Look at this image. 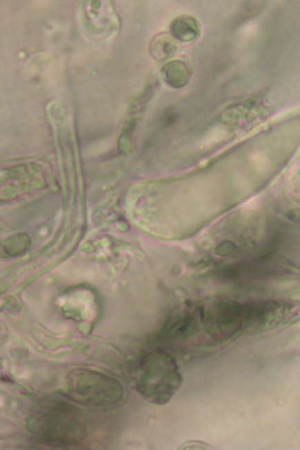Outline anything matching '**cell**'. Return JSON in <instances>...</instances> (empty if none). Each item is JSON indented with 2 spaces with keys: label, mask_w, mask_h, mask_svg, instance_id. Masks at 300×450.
Returning a JSON list of instances; mask_svg holds the SVG:
<instances>
[{
  "label": "cell",
  "mask_w": 300,
  "mask_h": 450,
  "mask_svg": "<svg viewBox=\"0 0 300 450\" xmlns=\"http://www.w3.org/2000/svg\"><path fill=\"white\" fill-rule=\"evenodd\" d=\"M183 384L177 360L169 353L156 350L146 353L137 366L134 386L145 400L164 405L173 399Z\"/></svg>",
  "instance_id": "1"
},
{
  "label": "cell",
  "mask_w": 300,
  "mask_h": 450,
  "mask_svg": "<svg viewBox=\"0 0 300 450\" xmlns=\"http://www.w3.org/2000/svg\"><path fill=\"white\" fill-rule=\"evenodd\" d=\"M66 389L72 400L95 408L117 405L124 395L123 387L119 380L88 369L72 371L66 378Z\"/></svg>",
  "instance_id": "2"
},
{
  "label": "cell",
  "mask_w": 300,
  "mask_h": 450,
  "mask_svg": "<svg viewBox=\"0 0 300 450\" xmlns=\"http://www.w3.org/2000/svg\"><path fill=\"white\" fill-rule=\"evenodd\" d=\"M170 30L174 38L182 41H193L199 37L201 32L198 21L190 15L177 17L171 23Z\"/></svg>",
  "instance_id": "3"
},
{
  "label": "cell",
  "mask_w": 300,
  "mask_h": 450,
  "mask_svg": "<svg viewBox=\"0 0 300 450\" xmlns=\"http://www.w3.org/2000/svg\"><path fill=\"white\" fill-rule=\"evenodd\" d=\"M166 82L174 88H183L190 80L191 72L186 63L174 61L165 68Z\"/></svg>",
  "instance_id": "4"
},
{
  "label": "cell",
  "mask_w": 300,
  "mask_h": 450,
  "mask_svg": "<svg viewBox=\"0 0 300 450\" xmlns=\"http://www.w3.org/2000/svg\"><path fill=\"white\" fill-rule=\"evenodd\" d=\"M177 48L172 40L167 37H162L154 41L152 52L154 57L159 59H167L175 54Z\"/></svg>",
  "instance_id": "5"
},
{
  "label": "cell",
  "mask_w": 300,
  "mask_h": 450,
  "mask_svg": "<svg viewBox=\"0 0 300 450\" xmlns=\"http://www.w3.org/2000/svg\"><path fill=\"white\" fill-rule=\"evenodd\" d=\"M177 119V114L174 112H168L164 117V123L170 124H173Z\"/></svg>",
  "instance_id": "6"
},
{
  "label": "cell",
  "mask_w": 300,
  "mask_h": 450,
  "mask_svg": "<svg viewBox=\"0 0 300 450\" xmlns=\"http://www.w3.org/2000/svg\"><path fill=\"white\" fill-rule=\"evenodd\" d=\"M207 447L208 446L207 444H204L203 442H198V441H190V444L186 443V446H185V449H190V447H199V449H201V447H203L204 449H208Z\"/></svg>",
  "instance_id": "7"
}]
</instances>
